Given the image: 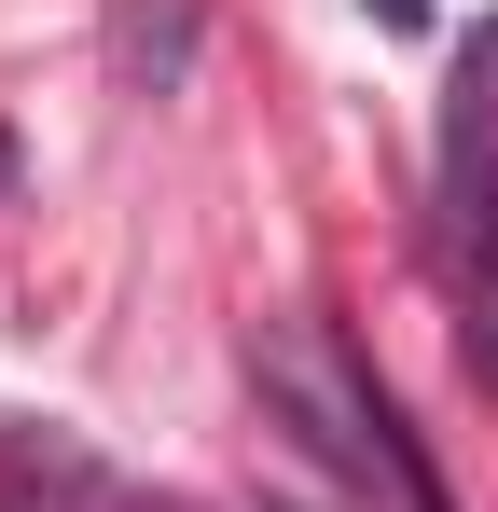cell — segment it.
<instances>
[{
  "label": "cell",
  "instance_id": "7a4b0ae2",
  "mask_svg": "<svg viewBox=\"0 0 498 512\" xmlns=\"http://www.w3.org/2000/svg\"><path fill=\"white\" fill-rule=\"evenodd\" d=\"M360 14H374L388 42H415V28H429V0H360Z\"/></svg>",
  "mask_w": 498,
  "mask_h": 512
},
{
  "label": "cell",
  "instance_id": "3957f363",
  "mask_svg": "<svg viewBox=\"0 0 498 512\" xmlns=\"http://www.w3.org/2000/svg\"><path fill=\"white\" fill-rule=\"evenodd\" d=\"M263 512H305V499H263Z\"/></svg>",
  "mask_w": 498,
  "mask_h": 512
},
{
  "label": "cell",
  "instance_id": "6da1fadb",
  "mask_svg": "<svg viewBox=\"0 0 498 512\" xmlns=\"http://www.w3.org/2000/svg\"><path fill=\"white\" fill-rule=\"evenodd\" d=\"M443 236L471 291V388H498V28L457 56V97H443Z\"/></svg>",
  "mask_w": 498,
  "mask_h": 512
},
{
  "label": "cell",
  "instance_id": "277c9868",
  "mask_svg": "<svg viewBox=\"0 0 498 512\" xmlns=\"http://www.w3.org/2000/svg\"><path fill=\"white\" fill-rule=\"evenodd\" d=\"M0 512H14V499H0Z\"/></svg>",
  "mask_w": 498,
  "mask_h": 512
}]
</instances>
